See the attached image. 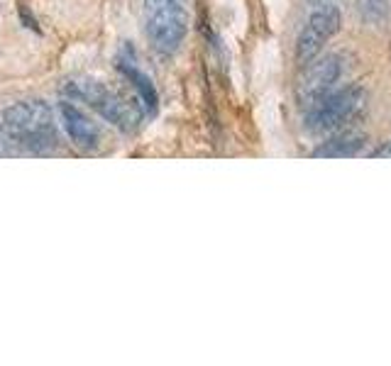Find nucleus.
<instances>
[{
	"instance_id": "1",
	"label": "nucleus",
	"mask_w": 391,
	"mask_h": 366,
	"mask_svg": "<svg viewBox=\"0 0 391 366\" xmlns=\"http://www.w3.org/2000/svg\"><path fill=\"white\" fill-rule=\"evenodd\" d=\"M0 132L25 149H54L59 135L54 125V113L44 100H22L0 113Z\"/></svg>"
},
{
	"instance_id": "2",
	"label": "nucleus",
	"mask_w": 391,
	"mask_h": 366,
	"mask_svg": "<svg viewBox=\"0 0 391 366\" xmlns=\"http://www.w3.org/2000/svg\"><path fill=\"white\" fill-rule=\"evenodd\" d=\"M61 96L66 100H83L88 103L103 120L115 125L123 132H134L142 120V108L137 103L125 98L123 93L113 91V88L103 86V83L93 81V78H71V81L61 83Z\"/></svg>"
},
{
	"instance_id": "3",
	"label": "nucleus",
	"mask_w": 391,
	"mask_h": 366,
	"mask_svg": "<svg viewBox=\"0 0 391 366\" xmlns=\"http://www.w3.org/2000/svg\"><path fill=\"white\" fill-rule=\"evenodd\" d=\"M367 110V91L362 86L332 88L305 108V127L311 132H338L362 118Z\"/></svg>"
},
{
	"instance_id": "4",
	"label": "nucleus",
	"mask_w": 391,
	"mask_h": 366,
	"mask_svg": "<svg viewBox=\"0 0 391 366\" xmlns=\"http://www.w3.org/2000/svg\"><path fill=\"white\" fill-rule=\"evenodd\" d=\"M147 34L159 52H174L188 32L181 0H145Z\"/></svg>"
},
{
	"instance_id": "5",
	"label": "nucleus",
	"mask_w": 391,
	"mask_h": 366,
	"mask_svg": "<svg viewBox=\"0 0 391 366\" xmlns=\"http://www.w3.org/2000/svg\"><path fill=\"white\" fill-rule=\"evenodd\" d=\"M340 30V10L332 3H321L316 10L308 15L303 30L296 42V59L301 64H308L321 54V49L328 44V39L335 37Z\"/></svg>"
},
{
	"instance_id": "6",
	"label": "nucleus",
	"mask_w": 391,
	"mask_h": 366,
	"mask_svg": "<svg viewBox=\"0 0 391 366\" xmlns=\"http://www.w3.org/2000/svg\"><path fill=\"white\" fill-rule=\"evenodd\" d=\"M343 56L340 54H325L321 59H311L308 66L303 69L299 78V86H296V98H299L301 108H308L311 103H316L318 98H323L325 93H330L335 88V83L340 81L343 76Z\"/></svg>"
},
{
	"instance_id": "7",
	"label": "nucleus",
	"mask_w": 391,
	"mask_h": 366,
	"mask_svg": "<svg viewBox=\"0 0 391 366\" xmlns=\"http://www.w3.org/2000/svg\"><path fill=\"white\" fill-rule=\"evenodd\" d=\"M59 118L61 125H64L66 135L71 137L79 149H96L98 142H101V127L88 118L81 108H76L74 100H61L59 103Z\"/></svg>"
},
{
	"instance_id": "8",
	"label": "nucleus",
	"mask_w": 391,
	"mask_h": 366,
	"mask_svg": "<svg viewBox=\"0 0 391 366\" xmlns=\"http://www.w3.org/2000/svg\"><path fill=\"white\" fill-rule=\"evenodd\" d=\"M367 137L362 132H340L332 140L323 142L318 149H313V156L318 159H343V156H354L362 151Z\"/></svg>"
},
{
	"instance_id": "9",
	"label": "nucleus",
	"mask_w": 391,
	"mask_h": 366,
	"mask_svg": "<svg viewBox=\"0 0 391 366\" xmlns=\"http://www.w3.org/2000/svg\"><path fill=\"white\" fill-rule=\"evenodd\" d=\"M118 69H120V74L132 83V88L137 91L139 100H142V105H145L147 113H157V108H159V93H157V88H154V83H152L150 76H147L145 71H139L137 66L128 64V61H120Z\"/></svg>"
},
{
	"instance_id": "10",
	"label": "nucleus",
	"mask_w": 391,
	"mask_h": 366,
	"mask_svg": "<svg viewBox=\"0 0 391 366\" xmlns=\"http://www.w3.org/2000/svg\"><path fill=\"white\" fill-rule=\"evenodd\" d=\"M359 10H362V15H365L367 22L381 25V22L386 20L389 8H386V0H359Z\"/></svg>"
},
{
	"instance_id": "11",
	"label": "nucleus",
	"mask_w": 391,
	"mask_h": 366,
	"mask_svg": "<svg viewBox=\"0 0 391 366\" xmlns=\"http://www.w3.org/2000/svg\"><path fill=\"white\" fill-rule=\"evenodd\" d=\"M370 156H374V159H391V140L381 142L377 149H372Z\"/></svg>"
},
{
	"instance_id": "12",
	"label": "nucleus",
	"mask_w": 391,
	"mask_h": 366,
	"mask_svg": "<svg viewBox=\"0 0 391 366\" xmlns=\"http://www.w3.org/2000/svg\"><path fill=\"white\" fill-rule=\"evenodd\" d=\"M20 17H22V25H25L27 30H34V32H37V20H34V15H30V10H27L25 6L20 8Z\"/></svg>"
},
{
	"instance_id": "13",
	"label": "nucleus",
	"mask_w": 391,
	"mask_h": 366,
	"mask_svg": "<svg viewBox=\"0 0 391 366\" xmlns=\"http://www.w3.org/2000/svg\"><path fill=\"white\" fill-rule=\"evenodd\" d=\"M313 3H316V6H321V3H332V0H313Z\"/></svg>"
}]
</instances>
